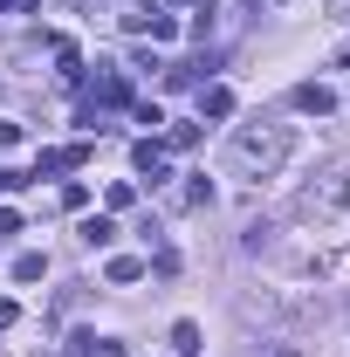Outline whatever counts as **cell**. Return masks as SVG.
<instances>
[{
    "mask_svg": "<svg viewBox=\"0 0 350 357\" xmlns=\"http://www.w3.org/2000/svg\"><path fill=\"white\" fill-rule=\"evenodd\" d=\"M296 158V131L289 124H241L227 144V172L234 178H275Z\"/></svg>",
    "mask_w": 350,
    "mask_h": 357,
    "instance_id": "6da1fadb",
    "label": "cell"
},
{
    "mask_svg": "<svg viewBox=\"0 0 350 357\" xmlns=\"http://www.w3.org/2000/svg\"><path fill=\"white\" fill-rule=\"evenodd\" d=\"M296 213H303V220H344L350 213V165L330 172V178H316L303 199H296Z\"/></svg>",
    "mask_w": 350,
    "mask_h": 357,
    "instance_id": "7a4b0ae2",
    "label": "cell"
},
{
    "mask_svg": "<svg viewBox=\"0 0 350 357\" xmlns=\"http://www.w3.org/2000/svg\"><path fill=\"white\" fill-rule=\"evenodd\" d=\"M89 165V144H62V151H35V178H62V172H83Z\"/></svg>",
    "mask_w": 350,
    "mask_h": 357,
    "instance_id": "3957f363",
    "label": "cell"
},
{
    "mask_svg": "<svg viewBox=\"0 0 350 357\" xmlns=\"http://www.w3.org/2000/svg\"><path fill=\"white\" fill-rule=\"evenodd\" d=\"M131 165H137V178H144V185H165V178H172V158H165V144H158V137H144V144H137Z\"/></svg>",
    "mask_w": 350,
    "mask_h": 357,
    "instance_id": "277c9868",
    "label": "cell"
},
{
    "mask_svg": "<svg viewBox=\"0 0 350 357\" xmlns=\"http://www.w3.org/2000/svg\"><path fill=\"white\" fill-rule=\"evenodd\" d=\"M296 110H309V117H330V110H337V89H330V83H296Z\"/></svg>",
    "mask_w": 350,
    "mask_h": 357,
    "instance_id": "5b68a950",
    "label": "cell"
},
{
    "mask_svg": "<svg viewBox=\"0 0 350 357\" xmlns=\"http://www.w3.org/2000/svg\"><path fill=\"white\" fill-rule=\"evenodd\" d=\"M199 117H234V89L206 83V89H199Z\"/></svg>",
    "mask_w": 350,
    "mask_h": 357,
    "instance_id": "8992f818",
    "label": "cell"
},
{
    "mask_svg": "<svg viewBox=\"0 0 350 357\" xmlns=\"http://www.w3.org/2000/svg\"><path fill=\"white\" fill-rule=\"evenodd\" d=\"M103 275H110L117 289H131V282H144V275H151V261H137V255H117V261L103 268Z\"/></svg>",
    "mask_w": 350,
    "mask_h": 357,
    "instance_id": "52a82bcc",
    "label": "cell"
},
{
    "mask_svg": "<svg viewBox=\"0 0 350 357\" xmlns=\"http://www.w3.org/2000/svg\"><path fill=\"white\" fill-rule=\"evenodd\" d=\"M76 357H131V351H124L117 337H89L83 330V337H76Z\"/></svg>",
    "mask_w": 350,
    "mask_h": 357,
    "instance_id": "ba28073f",
    "label": "cell"
},
{
    "mask_svg": "<svg viewBox=\"0 0 350 357\" xmlns=\"http://www.w3.org/2000/svg\"><path fill=\"white\" fill-rule=\"evenodd\" d=\"M206 199H213V185H206V172H192V178H185V185L172 192V206H206Z\"/></svg>",
    "mask_w": 350,
    "mask_h": 357,
    "instance_id": "9c48e42d",
    "label": "cell"
},
{
    "mask_svg": "<svg viewBox=\"0 0 350 357\" xmlns=\"http://www.w3.org/2000/svg\"><path fill=\"white\" fill-rule=\"evenodd\" d=\"M83 241H89V248H110V241H117V220H110V213L83 220Z\"/></svg>",
    "mask_w": 350,
    "mask_h": 357,
    "instance_id": "30bf717a",
    "label": "cell"
},
{
    "mask_svg": "<svg viewBox=\"0 0 350 357\" xmlns=\"http://www.w3.org/2000/svg\"><path fill=\"white\" fill-rule=\"evenodd\" d=\"M172 351L178 357H199V323H172Z\"/></svg>",
    "mask_w": 350,
    "mask_h": 357,
    "instance_id": "8fae6325",
    "label": "cell"
},
{
    "mask_svg": "<svg viewBox=\"0 0 350 357\" xmlns=\"http://www.w3.org/2000/svg\"><path fill=\"white\" fill-rule=\"evenodd\" d=\"M48 275V255H14V282H42Z\"/></svg>",
    "mask_w": 350,
    "mask_h": 357,
    "instance_id": "7c38bea8",
    "label": "cell"
},
{
    "mask_svg": "<svg viewBox=\"0 0 350 357\" xmlns=\"http://www.w3.org/2000/svg\"><path fill=\"white\" fill-rule=\"evenodd\" d=\"M165 144H172V151H192V144H199V124H172Z\"/></svg>",
    "mask_w": 350,
    "mask_h": 357,
    "instance_id": "4fadbf2b",
    "label": "cell"
},
{
    "mask_svg": "<svg viewBox=\"0 0 350 357\" xmlns=\"http://www.w3.org/2000/svg\"><path fill=\"white\" fill-rule=\"evenodd\" d=\"M131 124H151V131H158V124H165V110H158V103H131Z\"/></svg>",
    "mask_w": 350,
    "mask_h": 357,
    "instance_id": "5bb4252c",
    "label": "cell"
},
{
    "mask_svg": "<svg viewBox=\"0 0 350 357\" xmlns=\"http://www.w3.org/2000/svg\"><path fill=\"white\" fill-rule=\"evenodd\" d=\"M7 234H21V213H14V206H0V241H7Z\"/></svg>",
    "mask_w": 350,
    "mask_h": 357,
    "instance_id": "9a60e30c",
    "label": "cell"
},
{
    "mask_svg": "<svg viewBox=\"0 0 350 357\" xmlns=\"http://www.w3.org/2000/svg\"><path fill=\"white\" fill-rule=\"evenodd\" d=\"M0 14H35V0H0Z\"/></svg>",
    "mask_w": 350,
    "mask_h": 357,
    "instance_id": "2e32d148",
    "label": "cell"
},
{
    "mask_svg": "<svg viewBox=\"0 0 350 357\" xmlns=\"http://www.w3.org/2000/svg\"><path fill=\"white\" fill-rule=\"evenodd\" d=\"M14 137H21V124H14V117H0V144H14Z\"/></svg>",
    "mask_w": 350,
    "mask_h": 357,
    "instance_id": "e0dca14e",
    "label": "cell"
},
{
    "mask_svg": "<svg viewBox=\"0 0 350 357\" xmlns=\"http://www.w3.org/2000/svg\"><path fill=\"white\" fill-rule=\"evenodd\" d=\"M275 7H282V0H275Z\"/></svg>",
    "mask_w": 350,
    "mask_h": 357,
    "instance_id": "ac0fdd59",
    "label": "cell"
}]
</instances>
